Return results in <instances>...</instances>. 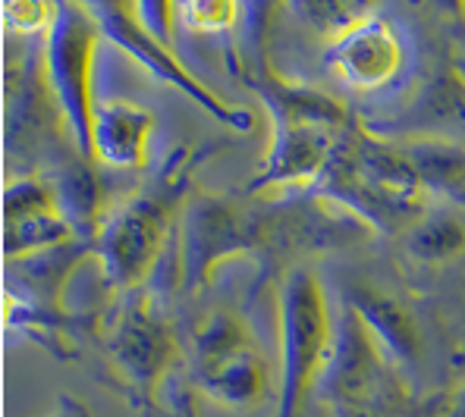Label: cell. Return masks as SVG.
Returning a JSON list of instances; mask_svg holds the SVG:
<instances>
[{
	"instance_id": "obj_13",
	"label": "cell",
	"mask_w": 465,
	"mask_h": 417,
	"mask_svg": "<svg viewBox=\"0 0 465 417\" xmlns=\"http://www.w3.org/2000/svg\"><path fill=\"white\" fill-rule=\"evenodd\" d=\"M45 182H47V189H51L60 217L70 223L76 238H88V242H92L101 220L107 217L104 182L94 173L92 160L82 154L60 157L45 173Z\"/></svg>"
},
{
	"instance_id": "obj_2",
	"label": "cell",
	"mask_w": 465,
	"mask_h": 417,
	"mask_svg": "<svg viewBox=\"0 0 465 417\" xmlns=\"http://www.w3.org/2000/svg\"><path fill=\"white\" fill-rule=\"evenodd\" d=\"M189 167L183 157H173L154 182L142 186L123 204L107 210L94 232L92 245L101 261V273L111 286L123 292L142 289L148 276L161 267L170 245V223L180 191L186 189Z\"/></svg>"
},
{
	"instance_id": "obj_6",
	"label": "cell",
	"mask_w": 465,
	"mask_h": 417,
	"mask_svg": "<svg viewBox=\"0 0 465 417\" xmlns=\"http://www.w3.org/2000/svg\"><path fill=\"white\" fill-rule=\"evenodd\" d=\"M314 386L331 408L371 402L402 389L400 371L349 305H340L333 317L331 348Z\"/></svg>"
},
{
	"instance_id": "obj_12",
	"label": "cell",
	"mask_w": 465,
	"mask_h": 417,
	"mask_svg": "<svg viewBox=\"0 0 465 417\" xmlns=\"http://www.w3.org/2000/svg\"><path fill=\"white\" fill-rule=\"evenodd\" d=\"M154 116L142 111L126 94H111L101 88L92 104V148L94 160L116 170H135L148 163Z\"/></svg>"
},
{
	"instance_id": "obj_19",
	"label": "cell",
	"mask_w": 465,
	"mask_h": 417,
	"mask_svg": "<svg viewBox=\"0 0 465 417\" xmlns=\"http://www.w3.org/2000/svg\"><path fill=\"white\" fill-rule=\"evenodd\" d=\"M54 417H88V414H85V405H82V402L60 399V408L54 412Z\"/></svg>"
},
{
	"instance_id": "obj_17",
	"label": "cell",
	"mask_w": 465,
	"mask_h": 417,
	"mask_svg": "<svg viewBox=\"0 0 465 417\" xmlns=\"http://www.w3.org/2000/svg\"><path fill=\"white\" fill-rule=\"evenodd\" d=\"M402 251L419 264L453 261L465 251V220L456 210H425L402 232Z\"/></svg>"
},
{
	"instance_id": "obj_14",
	"label": "cell",
	"mask_w": 465,
	"mask_h": 417,
	"mask_svg": "<svg viewBox=\"0 0 465 417\" xmlns=\"http://www.w3.org/2000/svg\"><path fill=\"white\" fill-rule=\"evenodd\" d=\"M346 305L359 314V320L378 339V345L384 348V354L393 361L396 371L409 373L419 367V330H415L409 311H402V305L396 298H390L387 292L368 289V286H352L346 292Z\"/></svg>"
},
{
	"instance_id": "obj_8",
	"label": "cell",
	"mask_w": 465,
	"mask_h": 417,
	"mask_svg": "<svg viewBox=\"0 0 465 417\" xmlns=\"http://www.w3.org/2000/svg\"><path fill=\"white\" fill-rule=\"evenodd\" d=\"M92 16L98 19L101 35L111 41L116 51L129 53L133 60H139V63L145 66L148 73H154L161 82L180 88L186 98H193L195 104H202L204 111L214 116V120H221L223 126L236 129V132H245V129L252 126L249 113L223 107L221 101H217L214 94L202 85V82H198L195 76H189L186 66L173 57V51H170V47H163L161 41H154L145 29H142L139 19H135L133 6H126V4H94Z\"/></svg>"
},
{
	"instance_id": "obj_15",
	"label": "cell",
	"mask_w": 465,
	"mask_h": 417,
	"mask_svg": "<svg viewBox=\"0 0 465 417\" xmlns=\"http://www.w3.org/2000/svg\"><path fill=\"white\" fill-rule=\"evenodd\" d=\"M198 386L221 405L245 408L262 399L264 386H268V371H264V361L255 352V345H249L198 367Z\"/></svg>"
},
{
	"instance_id": "obj_16",
	"label": "cell",
	"mask_w": 465,
	"mask_h": 417,
	"mask_svg": "<svg viewBox=\"0 0 465 417\" xmlns=\"http://www.w3.org/2000/svg\"><path fill=\"white\" fill-rule=\"evenodd\" d=\"M430 195H443L465 208V141L402 139L396 141Z\"/></svg>"
},
{
	"instance_id": "obj_3",
	"label": "cell",
	"mask_w": 465,
	"mask_h": 417,
	"mask_svg": "<svg viewBox=\"0 0 465 417\" xmlns=\"http://www.w3.org/2000/svg\"><path fill=\"white\" fill-rule=\"evenodd\" d=\"M280 412L299 417L305 395L318 383L333 336V314L324 289L305 267H292L280 286Z\"/></svg>"
},
{
	"instance_id": "obj_11",
	"label": "cell",
	"mask_w": 465,
	"mask_h": 417,
	"mask_svg": "<svg viewBox=\"0 0 465 417\" xmlns=\"http://www.w3.org/2000/svg\"><path fill=\"white\" fill-rule=\"evenodd\" d=\"M6 261L38 255L54 245L76 238L70 223L60 217L45 179H16L6 186Z\"/></svg>"
},
{
	"instance_id": "obj_9",
	"label": "cell",
	"mask_w": 465,
	"mask_h": 417,
	"mask_svg": "<svg viewBox=\"0 0 465 417\" xmlns=\"http://www.w3.org/2000/svg\"><path fill=\"white\" fill-rule=\"evenodd\" d=\"M327 70L361 94L390 92L406 73V41L381 16H365L327 47Z\"/></svg>"
},
{
	"instance_id": "obj_10",
	"label": "cell",
	"mask_w": 465,
	"mask_h": 417,
	"mask_svg": "<svg viewBox=\"0 0 465 417\" xmlns=\"http://www.w3.org/2000/svg\"><path fill=\"white\" fill-rule=\"evenodd\" d=\"M361 126L378 139H450L462 141L465 135V76L460 70L437 73L421 82L402 107L384 116H368Z\"/></svg>"
},
{
	"instance_id": "obj_4",
	"label": "cell",
	"mask_w": 465,
	"mask_h": 417,
	"mask_svg": "<svg viewBox=\"0 0 465 417\" xmlns=\"http://www.w3.org/2000/svg\"><path fill=\"white\" fill-rule=\"evenodd\" d=\"M101 51V25L92 10L76 4H54V23L45 32V73L76 154L94 160L92 104L94 63Z\"/></svg>"
},
{
	"instance_id": "obj_7",
	"label": "cell",
	"mask_w": 465,
	"mask_h": 417,
	"mask_svg": "<svg viewBox=\"0 0 465 417\" xmlns=\"http://www.w3.org/2000/svg\"><path fill=\"white\" fill-rule=\"evenodd\" d=\"M107 352L123 380L133 383L139 393H152L163 380L176 358V336L152 292H126V302L107 330Z\"/></svg>"
},
{
	"instance_id": "obj_20",
	"label": "cell",
	"mask_w": 465,
	"mask_h": 417,
	"mask_svg": "<svg viewBox=\"0 0 465 417\" xmlns=\"http://www.w3.org/2000/svg\"><path fill=\"white\" fill-rule=\"evenodd\" d=\"M440 417H465V386L453 395V399H450V405L443 408Z\"/></svg>"
},
{
	"instance_id": "obj_1",
	"label": "cell",
	"mask_w": 465,
	"mask_h": 417,
	"mask_svg": "<svg viewBox=\"0 0 465 417\" xmlns=\"http://www.w3.org/2000/svg\"><path fill=\"white\" fill-rule=\"evenodd\" d=\"M312 191L343 204L371 229L400 236L428 210V191L402 148L371 135L361 122L349 129Z\"/></svg>"
},
{
	"instance_id": "obj_5",
	"label": "cell",
	"mask_w": 465,
	"mask_h": 417,
	"mask_svg": "<svg viewBox=\"0 0 465 417\" xmlns=\"http://www.w3.org/2000/svg\"><path fill=\"white\" fill-rule=\"evenodd\" d=\"M176 232H180V238L173 236V242L186 292L204 289L223 257L236 255V251H252L264 242L262 214L239 210L236 204L217 195L189 198Z\"/></svg>"
},
{
	"instance_id": "obj_18",
	"label": "cell",
	"mask_w": 465,
	"mask_h": 417,
	"mask_svg": "<svg viewBox=\"0 0 465 417\" xmlns=\"http://www.w3.org/2000/svg\"><path fill=\"white\" fill-rule=\"evenodd\" d=\"M333 417H415V408L409 402L406 389H396L390 395L371 402H355V405H340L331 408Z\"/></svg>"
}]
</instances>
